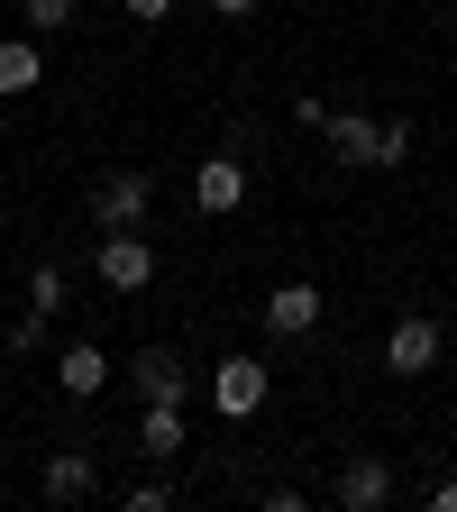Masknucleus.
Wrapping results in <instances>:
<instances>
[{
    "label": "nucleus",
    "mask_w": 457,
    "mask_h": 512,
    "mask_svg": "<svg viewBox=\"0 0 457 512\" xmlns=\"http://www.w3.org/2000/svg\"><path fill=\"white\" fill-rule=\"evenodd\" d=\"M330 165H403L412 156V119H366V110H330L320 119Z\"/></svg>",
    "instance_id": "nucleus-1"
},
{
    "label": "nucleus",
    "mask_w": 457,
    "mask_h": 512,
    "mask_svg": "<svg viewBox=\"0 0 457 512\" xmlns=\"http://www.w3.org/2000/svg\"><path fill=\"white\" fill-rule=\"evenodd\" d=\"M156 220V174L147 165H110L92 183V229H147Z\"/></svg>",
    "instance_id": "nucleus-2"
},
{
    "label": "nucleus",
    "mask_w": 457,
    "mask_h": 512,
    "mask_svg": "<svg viewBox=\"0 0 457 512\" xmlns=\"http://www.w3.org/2000/svg\"><path fill=\"white\" fill-rule=\"evenodd\" d=\"M266 394H275V366H266V357H220V366H211V412H220V421H256V412H266Z\"/></svg>",
    "instance_id": "nucleus-3"
},
{
    "label": "nucleus",
    "mask_w": 457,
    "mask_h": 512,
    "mask_svg": "<svg viewBox=\"0 0 457 512\" xmlns=\"http://www.w3.org/2000/svg\"><path fill=\"white\" fill-rule=\"evenodd\" d=\"M92 275H101L110 293H147V284H156V247H147L138 229H101V247H92Z\"/></svg>",
    "instance_id": "nucleus-4"
},
{
    "label": "nucleus",
    "mask_w": 457,
    "mask_h": 512,
    "mask_svg": "<svg viewBox=\"0 0 457 512\" xmlns=\"http://www.w3.org/2000/svg\"><path fill=\"white\" fill-rule=\"evenodd\" d=\"M238 202H247V156L238 147H220V156L192 165V211H202V220H229Z\"/></svg>",
    "instance_id": "nucleus-5"
},
{
    "label": "nucleus",
    "mask_w": 457,
    "mask_h": 512,
    "mask_svg": "<svg viewBox=\"0 0 457 512\" xmlns=\"http://www.w3.org/2000/svg\"><path fill=\"white\" fill-rule=\"evenodd\" d=\"M439 348H448V330L430 311H403L394 330H384V375H430L439 366Z\"/></svg>",
    "instance_id": "nucleus-6"
},
{
    "label": "nucleus",
    "mask_w": 457,
    "mask_h": 512,
    "mask_svg": "<svg viewBox=\"0 0 457 512\" xmlns=\"http://www.w3.org/2000/svg\"><path fill=\"white\" fill-rule=\"evenodd\" d=\"M37 494L64 512V503H92L101 494V467L83 458V448H55V458H46V476H37Z\"/></svg>",
    "instance_id": "nucleus-7"
},
{
    "label": "nucleus",
    "mask_w": 457,
    "mask_h": 512,
    "mask_svg": "<svg viewBox=\"0 0 457 512\" xmlns=\"http://www.w3.org/2000/svg\"><path fill=\"white\" fill-rule=\"evenodd\" d=\"M128 384H138V403H183L192 394V375H183L174 348H138V357H128Z\"/></svg>",
    "instance_id": "nucleus-8"
},
{
    "label": "nucleus",
    "mask_w": 457,
    "mask_h": 512,
    "mask_svg": "<svg viewBox=\"0 0 457 512\" xmlns=\"http://www.w3.org/2000/svg\"><path fill=\"white\" fill-rule=\"evenodd\" d=\"M256 311H266L275 339H311V330H320V284H275Z\"/></svg>",
    "instance_id": "nucleus-9"
},
{
    "label": "nucleus",
    "mask_w": 457,
    "mask_h": 512,
    "mask_svg": "<svg viewBox=\"0 0 457 512\" xmlns=\"http://www.w3.org/2000/svg\"><path fill=\"white\" fill-rule=\"evenodd\" d=\"M55 384H64L74 403H92V394H110V384H119V366H110V357H101L92 339H74V348L55 357Z\"/></svg>",
    "instance_id": "nucleus-10"
},
{
    "label": "nucleus",
    "mask_w": 457,
    "mask_h": 512,
    "mask_svg": "<svg viewBox=\"0 0 457 512\" xmlns=\"http://www.w3.org/2000/svg\"><path fill=\"white\" fill-rule=\"evenodd\" d=\"M339 503H348V512L394 503V467H384V458H348V467H339Z\"/></svg>",
    "instance_id": "nucleus-11"
},
{
    "label": "nucleus",
    "mask_w": 457,
    "mask_h": 512,
    "mask_svg": "<svg viewBox=\"0 0 457 512\" xmlns=\"http://www.w3.org/2000/svg\"><path fill=\"white\" fill-rule=\"evenodd\" d=\"M37 83H46L37 37H0V101H19V92H37Z\"/></svg>",
    "instance_id": "nucleus-12"
},
{
    "label": "nucleus",
    "mask_w": 457,
    "mask_h": 512,
    "mask_svg": "<svg viewBox=\"0 0 457 512\" xmlns=\"http://www.w3.org/2000/svg\"><path fill=\"white\" fill-rule=\"evenodd\" d=\"M138 448L165 467L174 448H183V403H147V412H138Z\"/></svg>",
    "instance_id": "nucleus-13"
},
{
    "label": "nucleus",
    "mask_w": 457,
    "mask_h": 512,
    "mask_svg": "<svg viewBox=\"0 0 457 512\" xmlns=\"http://www.w3.org/2000/svg\"><path fill=\"white\" fill-rule=\"evenodd\" d=\"M74 10H83V0H19V28L28 37H55V28H74Z\"/></svg>",
    "instance_id": "nucleus-14"
},
{
    "label": "nucleus",
    "mask_w": 457,
    "mask_h": 512,
    "mask_svg": "<svg viewBox=\"0 0 457 512\" xmlns=\"http://www.w3.org/2000/svg\"><path fill=\"white\" fill-rule=\"evenodd\" d=\"M28 311H64V266H37L28 275Z\"/></svg>",
    "instance_id": "nucleus-15"
},
{
    "label": "nucleus",
    "mask_w": 457,
    "mask_h": 512,
    "mask_svg": "<svg viewBox=\"0 0 457 512\" xmlns=\"http://www.w3.org/2000/svg\"><path fill=\"white\" fill-rule=\"evenodd\" d=\"M37 348H46V311H19L10 320V357H37Z\"/></svg>",
    "instance_id": "nucleus-16"
},
{
    "label": "nucleus",
    "mask_w": 457,
    "mask_h": 512,
    "mask_svg": "<svg viewBox=\"0 0 457 512\" xmlns=\"http://www.w3.org/2000/svg\"><path fill=\"white\" fill-rule=\"evenodd\" d=\"M119 10H128V19H147V28H156V19L174 10V0H119Z\"/></svg>",
    "instance_id": "nucleus-17"
},
{
    "label": "nucleus",
    "mask_w": 457,
    "mask_h": 512,
    "mask_svg": "<svg viewBox=\"0 0 457 512\" xmlns=\"http://www.w3.org/2000/svg\"><path fill=\"white\" fill-rule=\"evenodd\" d=\"M430 512H457V476H448V485H430Z\"/></svg>",
    "instance_id": "nucleus-18"
},
{
    "label": "nucleus",
    "mask_w": 457,
    "mask_h": 512,
    "mask_svg": "<svg viewBox=\"0 0 457 512\" xmlns=\"http://www.w3.org/2000/svg\"><path fill=\"white\" fill-rule=\"evenodd\" d=\"M211 10H220V19H256V0H211Z\"/></svg>",
    "instance_id": "nucleus-19"
}]
</instances>
